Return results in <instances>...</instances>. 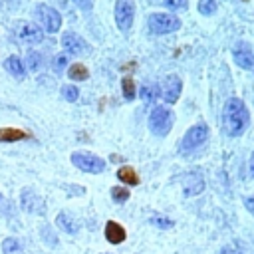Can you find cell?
I'll list each match as a JSON object with an SVG mask.
<instances>
[{
    "instance_id": "24",
    "label": "cell",
    "mask_w": 254,
    "mask_h": 254,
    "mask_svg": "<svg viewBox=\"0 0 254 254\" xmlns=\"http://www.w3.org/2000/svg\"><path fill=\"white\" fill-rule=\"evenodd\" d=\"M2 252L4 254H20L22 252V246H20V242L16 238H6L2 242Z\"/></svg>"
},
{
    "instance_id": "8",
    "label": "cell",
    "mask_w": 254,
    "mask_h": 254,
    "mask_svg": "<svg viewBox=\"0 0 254 254\" xmlns=\"http://www.w3.org/2000/svg\"><path fill=\"white\" fill-rule=\"evenodd\" d=\"M20 204L26 212L30 214H44L46 212V204H44V198L40 194H36L32 189H24L22 194H20Z\"/></svg>"
},
{
    "instance_id": "23",
    "label": "cell",
    "mask_w": 254,
    "mask_h": 254,
    "mask_svg": "<svg viewBox=\"0 0 254 254\" xmlns=\"http://www.w3.org/2000/svg\"><path fill=\"white\" fill-rule=\"evenodd\" d=\"M121 87H123V97H125L127 101L135 99V81H133V77L125 75V77L121 79Z\"/></svg>"
},
{
    "instance_id": "17",
    "label": "cell",
    "mask_w": 254,
    "mask_h": 254,
    "mask_svg": "<svg viewBox=\"0 0 254 254\" xmlns=\"http://www.w3.org/2000/svg\"><path fill=\"white\" fill-rule=\"evenodd\" d=\"M4 69H6L10 75H14L16 79H22V77L26 75V71H24V64H22V60H20L18 56H10V58H6V62H4Z\"/></svg>"
},
{
    "instance_id": "3",
    "label": "cell",
    "mask_w": 254,
    "mask_h": 254,
    "mask_svg": "<svg viewBox=\"0 0 254 254\" xmlns=\"http://www.w3.org/2000/svg\"><path fill=\"white\" fill-rule=\"evenodd\" d=\"M147 28L151 34H171V32H177L181 28V20L173 14L157 12V14H151L147 18Z\"/></svg>"
},
{
    "instance_id": "25",
    "label": "cell",
    "mask_w": 254,
    "mask_h": 254,
    "mask_svg": "<svg viewBox=\"0 0 254 254\" xmlns=\"http://www.w3.org/2000/svg\"><path fill=\"white\" fill-rule=\"evenodd\" d=\"M111 198H113L115 202L123 204V202L129 198V189H125V187H113V189H111Z\"/></svg>"
},
{
    "instance_id": "10",
    "label": "cell",
    "mask_w": 254,
    "mask_h": 254,
    "mask_svg": "<svg viewBox=\"0 0 254 254\" xmlns=\"http://www.w3.org/2000/svg\"><path fill=\"white\" fill-rule=\"evenodd\" d=\"M232 58H234L236 65H240L242 69H252L254 67V54H252V48L246 42H238L232 48Z\"/></svg>"
},
{
    "instance_id": "26",
    "label": "cell",
    "mask_w": 254,
    "mask_h": 254,
    "mask_svg": "<svg viewBox=\"0 0 254 254\" xmlns=\"http://www.w3.org/2000/svg\"><path fill=\"white\" fill-rule=\"evenodd\" d=\"M216 10V0H198V12L202 16H212Z\"/></svg>"
},
{
    "instance_id": "2",
    "label": "cell",
    "mask_w": 254,
    "mask_h": 254,
    "mask_svg": "<svg viewBox=\"0 0 254 254\" xmlns=\"http://www.w3.org/2000/svg\"><path fill=\"white\" fill-rule=\"evenodd\" d=\"M173 123H175V113L169 109V107H155L149 115V129L157 135V137H165L171 129H173Z\"/></svg>"
},
{
    "instance_id": "21",
    "label": "cell",
    "mask_w": 254,
    "mask_h": 254,
    "mask_svg": "<svg viewBox=\"0 0 254 254\" xmlns=\"http://www.w3.org/2000/svg\"><path fill=\"white\" fill-rule=\"evenodd\" d=\"M26 65H28L30 71H38L42 67V54L36 52V50H30L26 54Z\"/></svg>"
},
{
    "instance_id": "31",
    "label": "cell",
    "mask_w": 254,
    "mask_h": 254,
    "mask_svg": "<svg viewBox=\"0 0 254 254\" xmlns=\"http://www.w3.org/2000/svg\"><path fill=\"white\" fill-rule=\"evenodd\" d=\"M244 204H246V208H248V210L254 214V196H248V198L244 200Z\"/></svg>"
},
{
    "instance_id": "6",
    "label": "cell",
    "mask_w": 254,
    "mask_h": 254,
    "mask_svg": "<svg viewBox=\"0 0 254 254\" xmlns=\"http://www.w3.org/2000/svg\"><path fill=\"white\" fill-rule=\"evenodd\" d=\"M206 139H208V127H206V123H196V125L189 127L187 133L183 135L181 151H192V149L200 147Z\"/></svg>"
},
{
    "instance_id": "4",
    "label": "cell",
    "mask_w": 254,
    "mask_h": 254,
    "mask_svg": "<svg viewBox=\"0 0 254 254\" xmlns=\"http://www.w3.org/2000/svg\"><path fill=\"white\" fill-rule=\"evenodd\" d=\"M34 14H36V18H38V22H40V28H42L44 32L56 34V32L62 28V14H60L56 8H52V6H48V4H38L36 10H34Z\"/></svg>"
},
{
    "instance_id": "32",
    "label": "cell",
    "mask_w": 254,
    "mask_h": 254,
    "mask_svg": "<svg viewBox=\"0 0 254 254\" xmlns=\"http://www.w3.org/2000/svg\"><path fill=\"white\" fill-rule=\"evenodd\" d=\"M250 175H252V179H254V161L250 163Z\"/></svg>"
},
{
    "instance_id": "1",
    "label": "cell",
    "mask_w": 254,
    "mask_h": 254,
    "mask_svg": "<svg viewBox=\"0 0 254 254\" xmlns=\"http://www.w3.org/2000/svg\"><path fill=\"white\" fill-rule=\"evenodd\" d=\"M250 121V113L248 107L242 99L238 97H230L224 107H222V127L230 137H238L246 131Z\"/></svg>"
},
{
    "instance_id": "18",
    "label": "cell",
    "mask_w": 254,
    "mask_h": 254,
    "mask_svg": "<svg viewBox=\"0 0 254 254\" xmlns=\"http://www.w3.org/2000/svg\"><path fill=\"white\" fill-rule=\"evenodd\" d=\"M117 179H119L121 183H125L127 187L139 185V175H137L135 169H131V167H119V169H117Z\"/></svg>"
},
{
    "instance_id": "12",
    "label": "cell",
    "mask_w": 254,
    "mask_h": 254,
    "mask_svg": "<svg viewBox=\"0 0 254 254\" xmlns=\"http://www.w3.org/2000/svg\"><path fill=\"white\" fill-rule=\"evenodd\" d=\"M18 38L26 44H40L44 40V30L32 22H24L20 28H18Z\"/></svg>"
},
{
    "instance_id": "14",
    "label": "cell",
    "mask_w": 254,
    "mask_h": 254,
    "mask_svg": "<svg viewBox=\"0 0 254 254\" xmlns=\"http://www.w3.org/2000/svg\"><path fill=\"white\" fill-rule=\"evenodd\" d=\"M125 228L119 224V222H115V220H109L107 224H105V238H107V242H111V244H121L123 240H125Z\"/></svg>"
},
{
    "instance_id": "7",
    "label": "cell",
    "mask_w": 254,
    "mask_h": 254,
    "mask_svg": "<svg viewBox=\"0 0 254 254\" xmlns=\"http://www.w3.org/2000/svg\"><path fill=\"white\" fill-rule=\"evenodd\" d=\"M135 20V2L133 0H117L115 2V24L121 32H127Z\"/></svg>"
},
{
    "instance_id": "30",
    "label": "cell",
    "mask_w": 254,
    "mask_h": 254,
    "mask_svg": "<svg viewBox=\"0 0 254 254\" xmlns=\"http://www.w3.org/2000/svg\"><path fill=\"white\" fill-rule=\"evenodd\" d=\"M81 10H91L93 8V0H73Z\"/></svg>"
},
{
    "instance_id": "5",
    "label": "cell",
    "mask_w": 254,
    "mask_h": 254,
    "mask_svg": "<svg viewBox=\"0 0 254 254\" xmlns=\"http://www.w3.org/2000/svg\"><path fill=\"white\" fill-rule=\"evenodd\" d=\"M69 159H71V163H73L79 171H83V173H93V175H97V173H103V171H105V161H103L101 157L93 155V153L77 151V153H71Z\"/></svg>"
},
{
    "instance_id": "27",
    "label": "cell",
    "mask_w": 254,
    "mask_h": 254,
    "mask_svg": "<svg viewBox=\"0 0 254 254\" xmlns=\"http://www.w3.org/2000/svg\"><path fill=\"white\" fill-rule=\"evenodd\" d=\"M62 95H64V99H67V101H77V97H79V89L75 87V85H64L62 87Z\"/></svg>"
},
{
    "instance_id": "16",
    "label": "cell",
    "mask_w": 254,
    "mask_h": 254,
    "mask_svg": "<svg viewBox=\"0 0 254 254\" xmlns=\"http://www.w3.org/2000/svg\"><path fill=\"white\" fill-rule=\"evenodd\" d=\"M28 137H30L28 131H22V129H16V127H2L0 129V143L22 141V139H28Z\"/></svg>"
},
{
    "instance_id": "28",
    "label": "cell",
    "mask_w": 254,
    "mask_h": 254,
    "mask_svg": "<svg viewBox=\"0 0 254 254\" xmlns=\"http://www.w3.org/2000/svg\"><path fill=\"white\" fill-rule=\"evenodd\" d=\"M163 4H165V8H169V10H185L187 8V0H163Z\"/></svg>"
},
{
    "instance_id": "20",
    "label": "cell",
    "mask_w": 254,
    "mask_h": 254,
    "mask_svg": "<svg viewBox=\"0 0 254 254\" xmlns=\"http://www.w3.org/2000/svg\"><path fill=\"white\" fill-rule=\"evenodd\" d=\"M157 93H159V87L155 85V83H145V85H141V89H139V95H141V99L145 101V103H153L155 99H157Z\"/></svg>"
},
{
    "instance_id": "13",
    "label": "cell",
    "mask_w": 254,
    "mask_h": 254,
    "mask_svg": "<svg viewBox=\"0 0 254 254\" xmlns=\"http://www.w3.org/2000/svg\"><path fill=\"white\" fill-rule=\"evenodd\" d=\"M62 46H64V50H65V54H71V56H75V54H81V52H85V40L81 38V36H77L75 32H65L64 36H62Z\"/></svg>"
},
{
    "instance_id": "11",
    "label": "cell",
    "mask_w": 254,
    "mask_h": 254,
    "mask_svg": "<svg viewBox=\"0 0 254 254\" xmlns=\"http://www.w3.org/2000/svg\"><path fill=\"white\" fill-rule=\"evenodd\" d=\"M183 190L185 196H196L204 190V177L200 173H187L183 177Z\"/></svg>"
},
{
    "instance_id": "9",
    "label": "cell",
    "mask_w": 254,
    "mask_h": 254,
    "mask_svg": "<svg viewBox=\"0 0 254 254\" xmlns=\"http://www.w3.org/2000/svg\"><path fill=\"white\" fill-rule=\"evenodd\" d=\"M163 99L165 103H177V99L181 97V91H183V79L175 73L167 75L165 81H163Z\"/></svg>"
},
{
    "instance_id": "22",
    "label": "cell",
    "mask_w": 254,
    "mask_h": 254,
    "mask_svg": "<svg viewBox=\"0 0 254 254\" xmlns=\"http://www.w3.org/2000/svg\"><path fill=\"white\" fill-rule=\"evenodd\" d=\"M67 64H69V58H67V54H65V52L56 54V56H54V60H52V67H54V71H56V73L64 71V69L67 67Z\"/></svg>"
},
{
    "instance_id": "19",
    "label": "cell",
    "mask_w": 254,
    "mask_h": 254,
    "mask_svg": "<svg viewBox=\"0 0 254 254\" xmlns=\"http://www.w3.org/2000/svg\"><path fill=\"white\" fill-rule=\"evenodd\" d=\"M67 75H69V79H73V81H83V79L89 77V71H87V67H85L83 64H71V65L67 67Z\"/></svg>"
},
{
    "instance_id": "29",
    "label": "cell",
    "mask_w": 254,
    "mask_h": 254,
    "mask_svg": "<svg viewBox=\"0 0 254 254\" xmlns=\"http://www.w3.org/2000/svg\"><path fill=\"white\" fill-rule=\"evenodd\" d=\"M151 222H153V224H157V226H161V228L173 226V220H169V218H159V216H153V218H151Z\"/></svg>"
},
{
    "instance_id": "15",
    "label": "cell",
    "mask_w": 254,
    "mask_h": 254,
    "mask_svg": "<svg viewBox=\"0 0 254 254\" xmlns=\"http://www.w3.org/2000/svg\"><path fill=\"white\" fill-rule=\"evenodd\" d=\"M56 222H58V226H60L62 230H65L67 234H75V232L79 230V220H77L75 216H71L69 212H60L58 218H56Z\"/></svg>"
}]
</instances>
